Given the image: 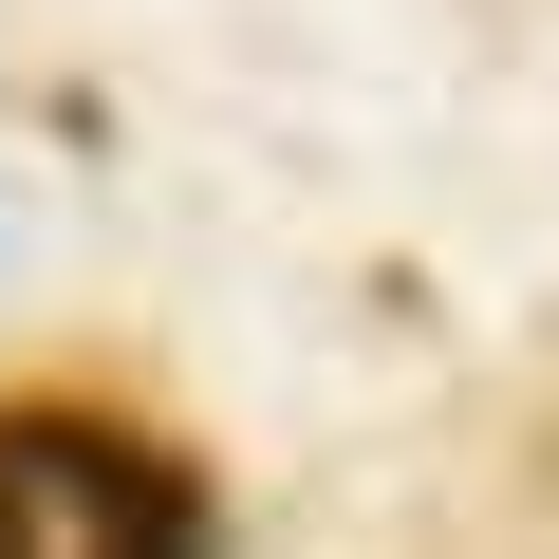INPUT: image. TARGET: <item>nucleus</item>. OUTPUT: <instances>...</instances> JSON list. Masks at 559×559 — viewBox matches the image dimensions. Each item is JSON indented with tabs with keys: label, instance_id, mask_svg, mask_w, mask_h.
<instances>
[{
	"label": "nucleus",
	"instance_id": "obj_1",
	"mask_svg": "<svg viewBox=\"0 0 559 559\" xmlns=\"http://www.w3.org/2000/svg\"><path fill=\"white\" fill-rule=\"evenodd\" d=\"M0 522H38V540H187L205 485L112 448V429H75V411H38V429H0Z\"/></svg>",
	"mask_w": 559,
	"mask_h": 559
}]
</instances>
